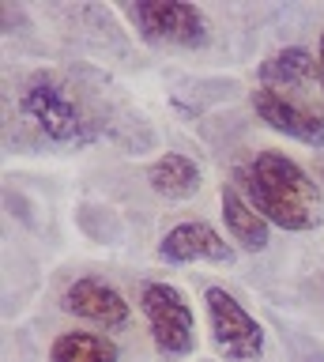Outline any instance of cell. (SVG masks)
Segmentation results:
<instances>
[{"label":"cell","mask_w":324,"mask_h":362,"mask_svg":"<svg viewBox=\"0 0 324 362\" xmlns=\"http://www.w3.org/2000/svg\"><path fill=\"white\" fill-rule=\"evenodd\" d=\"M219 200H222V219H227V230H230L234 242H238L241 249H249V253L268 249V219H264V215L256 211L238 189H230V185L222 189Z\"/></svg>","instance_id":"cell-9"},{"label":"cell","mask_w":324,"mask_h":362,"mask_svg":"<svg viewBox=\"0 0 324 362\" xmlns=\"http://www.w3.org/2000/svg\"><path fill=\"white\" fill-rule=\"evenodd\" d=\"M148 185L151 192H159L166 200H188L200 189V166L188 155L166 151L162 158H155L148 166Z\"/></svg>","instance_id":"cell-10"},{"label":"cell","mask_w":324,"mask_h":362,"mask_svg":"<svg viewBox=\"0 0 324 362\" xmlns=\"http://www.w3.org/2000/svg\"><path fill=\"white\" fill-rule=\"evenodd\" d=\"M317 79H320V90H324V34H320V45H317Z\"/></svg>","instance_id":"cell-12"},{"label":"cell","mask_w":324,"mask_h":362,"mask_svg":"<svg viewBox=\"0 0 324 362\" xmlns=\"http://www.w3.org/2000/svg\"><path fill=\"white\" fill-rule=\"evenodd\" d=\"M301 362H324V351H317V347H301Z\"/></svg>","instance_id":"cell-13"},{"label":"cell","mask_w":324,"mask_h":362,"mask_svg":"<svg viewBox=\"0 0 324 362\" xmlns=\"http://www.w3.org/2000/svg\"><path fill=\"white\" fill-rule=\"evenodd\" d=\"M159 257L166 264H196V260L230 264L234 249L211 223L193 219V223H177L174 230H166V238L159 242Z\"/></svg>","instance_id":"cell-6"},{"label":"cell","mask_w":324,"mask_h":362,"mask_svg":"<svg viewBox=\"0 0 324 362\" xmlns=\"http://www.w3.org/2000/svg\"><path fill=\"white\" fill-rule=\"evenodd\" d=\"M140 310L148 317L151 339L162 355H170V358L193 355L196 317H193V305L185 302L181 291L170 287V283H143L140 287Z\"/></svg>","instance_id":"cell-3"},{"label":"cell","mask_w":324,"mask_h":362,"mask_svg":"<svg viewBox=\"0 0 324 362\" xmlns=\"http://www.w3.org/2000/svg\"><path fill=\"white\" fill-rule=\"evenodd\" d=\"M241 197L268 219V226L290 234L317 230L324 223V192L294 158L283 151H256L238 166Z\"/></svg>","instance_id":"cell-1"},{"label":"cell","mask_w":324,"mask_h":362,"mask_svg":"<svg viewBox=\"0 0 324 362\" xmlns=\"http://www.w3.org/2000/svg\"><path fill=\"white\" fill-rule=\"evenodd\" d=\"M253 110L268 129L290 136L298 144H309V147H324V110H309V106H294V102L272 95V90L256 87L253 90Z\"/></svg>","instance_id":"cell-7"},{"label":"cell","mask_w":324,"mask_h":362,"mask_svg":"<svg viewBox=\"0 0 324 362\" xmlns=\"http://www.w3.org/2000/svg\"><path fill=\"white\" fill-rule=\"evenodd\" d=\"M19 113L53 144L83 147L98 140V117L83 95L57 72H35L19 90Z\"/></svg>","instance_id":"cell-2"},{"label":"cell","mask_w":324,"mask_h":362,"mask_svg":"<svg viewBox=\"0 0 324 362\" xmlns=\"http://www.w3.org/2000/svg\"><path fill=\"white\" fill-rule=\"evenodd\" d=\"M125 16L151 45H181V49H200L208 45V16L196 4H177V0H140L128 4Z\"/></svg>","instance_id":"cell-4"},{"label":"cell","mask_w":324,"mask_h":362,"mask_svg":"<svg viewBox=\"0 0 324 362\" xmlns=\"http://www.w3.org/2000/svg\"><path fill=\"white\" fill-rule=\"evenodd\" d=\"M211 344L227 362H253L264 355V328L249 317V310L222 287L204 291Z\"/></svg>","instance_id":"cell-5"},{"label":"cell","mask_w":324,"mask_h":362,"mask_svg":"<svg viewBox=\"0 0 324 362\" xmlns=\"http://www.w3.org/2000/svg\"><path fill=\"white\" fill-rule=\"evenodd\" d=\"M320 177H324V163H320Z\"/></svg>","instance_id":"cell-14"},{"label":"cell","mask_w":324,"mask_h":362,"mask_svg":"<svg viewBox=\"0 0 324 362\" xmlns=\"http://www.w3.org/2000/svg\"><path fill=\"white\" fill-rule=\"evenodd\" d=\"M117 344L102 332H61L49 347V362H117Z\"/></svg>","instance_id":"cell-11"},{"label":"cell","mask_w":324,"mask_h":362,"mask_svg":"<svg viewBox=\"0 0 324 362\" xmlns=\"http://www.w3.org/2000/svg\"><path fill=\"white\" fill-rule=\"evenodd\" d=\"M61 310L72 317H83V321H95L102 328H121L128 321V302L121 298V291L95 276L68 283L61 294Z\"/></svg>","instance_id":"cell-8"}]
</instances>
